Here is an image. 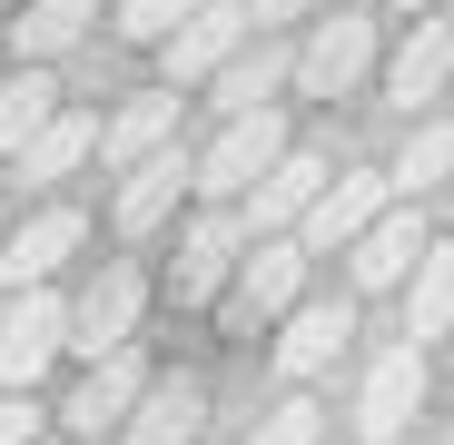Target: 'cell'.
Segmentation results:
<instances>
[{
	"mask_svg": "<svg viewBox=\"0 0 454 445\" xmlns=\"http://www.w3.org/2000/svg\"><path fill=\"white\" fill-rule=\"evenodd\" d=\"M277 148H286V119H277V109H247V119H227V129H217L207 159H188V188H198L207 208H238V198L277 169Z\"/></svg>",
	"mask_w": 454,
	"mask_h": 445,
	"instance_id": "obj_1",
	"label": "cell"
},
{
	"mask_svg": "<svg viewBox=\"0 0 454 445\" xmlns=\"http://www.w3.org/2000/svg\"><path fill=\"white\" fill-rule=\"evenodd\" d=\"M247 40H257V30H247V0H198V11L159 40V69H168V90H207Z\"/></svg>",
	"mask_w": 454,
	"mask_h": 445,
	"instance_id": "obj_2",
	"label": "cell"
},
{
	"mask_svg": "<svg viewBox=\"0 0 454 445\" xmlns=\"http://www.w3.org/2000/svg\"><path fill=\"white\" fill-rule=\"evenodd\" d=\"M59 337H69V297H59V287H20L11 307H0V386L30 396L40 366L59 356Z\"/></svg>",
	"mask_w": 454,
	"mask_h": 445,
	"instance_id": "obj_3",
	"label": "cell"
},
{
	"mask_svg": "<svg viewBox=\"0 0 454 445\" xmlns=\"http://www.w3.org/2000/svg\"><path fill=\"white\" fill-rule=\"evenodd\" d=\"M375 208H395L386 198V169H336L317 198H307V218H296V248H307V258H346V238L356 228H375Z\"/></svg>",
	"mask_w": 454,
	"mask_h": 445,
	"instance_id": "obj_4",
	"label": "cell"
},
{
	"mask_svg": "<svg viewBox=\"0 0 454 445\" xmlns=\"http://www.w3.org/2000/svg\"><path fill=\"white\" fill-rule=\"evenodd\" d=\"M138 307H148V277H138V267H99L80 297H69V337H59V346H80V356L99 366V356H119V346L138 337Z\"/></svg>",
	"mask_w": 454,
	"mask_h": 445,
	"instance_id": "obj_5",
	"label": "cell"
},
{
	"mask_svg": "<svg viewBox=\"0 0 454 445\" xmlns=\"http://www.w3.org/2000/svg\"><path fill=\"white\" fill-rule=\"evenodd\" d=\"M365 69H375V20H365V11H336V20H317L307 50H296L286 90H307V99H356Z\"/></svg>",
	"mask_w": 454,
	"mask_h": 445,
	"instance_id": "obj_6",
	"label": "cell"
},
{
	"mask_svg": "<svg viewBox=\"0 0 454 445\" xmlns=\"http://www.w3.org/2000/svg\"><path fill=\"white\" fill-rule=\"evenodd\" d=\"M326 179H336V159H326V148H296V139H286V148H277V169L238 198V228H247V238H286Z\"/></svg>",
	"mask_w": 454,
	"mask_h": 445,
	"instance_id": "obj_7",
	"label": "cell"
},
{
	"mask_svg": "<svg viewBox=\"0 0 454 445\" xmlns=\"http://www.w3.org/2000/svg\"><path fill=\"white\" fill-rule=\"evenodd\" d=\"M415 406H425V346H386V356L365 366L356 435H365V445H395V435L415 425Z\"/></svg>",
	"mask_w": 454,
	"mask_h": 445,
	"instance_id": "obj_8",
	"label": "cell"
},
{
	"mask_svg": "<svg viewBox=\"0 0 454 445\" xmlns=\"http://www.w3.org/2000/svg\"><path fill=\"white\" fill-rule=\"evenodd\" d=\"M346 337H356V307H346V297H296V307H286V337H277V377H286V386L326 377V366L346 356Z\"/></svg>",
	"mask_w": 454,
	"mask_h": 445,
	"instance_id": "obj_9",
	"label": "cell"
},
{
	"mask_svg": "<svg viewBox=\"0 0 454 445\" xmlns=\"http://www.w3.org/2000/svg\"><path fill=\"white\" fill-rule=\"evenodd\" d=\"M296 297H307V248L296 238H247V258H238V317L267 327V317L296 307Z\"/></svg>",
	"mask_w": 454,
	"mask_h": 445,
	"instance_id": "obj_10",
	"label": "cell"
},
{
	"mask_svg": "<svg viewBox=\"0 0 454 445\" xmlns=\"http://www.w3.org/2000/svg\"><path fill=\"white\" fill-rule=\"evenodd\" d=\"M247 258V228H238V208H198L188 218V238H178V297H188V307H198V297H217L227 287V267H238Z\"/></svg>",
	"mask_w": 454,
	"mask_h": 445,
	"instance_id": "obj_11",
	"label": "cell"
},
{
	"mask_svg": "<svg viewBox=\"0 0 454 445\" xmlns=\"http://www.w3.org/2000/svg\"><path fill=\"white\" fill-rule=\"evenodd\" d=\"M119 435H129V445H198V435H207V386H198V377H148Z\"/></svg>",
	"mask_w": 454,
	"mask_h": 445,
	"instance_id": "obj_12",
	"label": "cell"
},
{
	"mask_svg": "<svg viewBox=\"0 0 454 445\" xmlns=\"http://www.w3.org/2000/svg\"><path fill=\"white\" fill-rule=\"evenodd\" d=\"M178 198H188V148L168 139V148H148V159L119 179V238L168 228V218H178Z\"/></svg>",
	"mask_w": 454,
	"mask_h": 445,
	"instance_id": "obj_13",
	"label": "cell"
},
{
	"mask_svg": "<svg viewBox=\"0 0 454 445\" xmlns=\"http://www.w3.org/2000/svg\"><path fill=\"white\" fill-rule=\"evenodd\" d=\"M415 248H425V218L395 198V208H375V228H356V238H346V277H356V287H405Z\"/></svg>",
	"mask_w": 454,
	"mask_h": 445,
	"instance_id": "obj_14",
	"label": "cell"
},
{
	"mask_svg": "<svg viewBox=\"0 0 454 445\" xmlns=\"http://www.w3.org/2000/svg\"><path fill=\"white\" fill-rule=\"evenodd\" d=\"M59 258H80V208H40L20 238H0V287H50L59 277Z\"/></svg>",
	"mask_w": 454,
	"mask_h": 445,
	"instance_id": "obj_15",
	"label": "cell"
},
{
	"mask_svg": "<svg viewBox=\"0 0 454 445\" xmlns=\"http://www.w3.org/2000/svg\"><path fill=\"white\" fill-rule=\"evenodd\" d=\"M444 69H454V30L425 11V20H415V40L386 60V99H395L405 119H415V109H434V99H444Z\"/></svg>",
	"mask_w": 454,
	"mask_h": 445,
	"instance_id": "obj_16",
	"label": "cell"
},
{
	"mask_svg": "<svg viewBox=\"0 0 454 445\" xmlns=\"http://www.w3.org/2000/svg\"><path fill=\"white\" fill-rule=\"evenodd\" d=\"M286 69H296V50L286 40H247L238 60L207 80V99L227 109V119H247V109H277V90H286Z\"/></svg>",
	"mask_w": 454,
	"mask_h": 445,
	"instance_id": "obj_17",
	"label": "cell"
},
{
	"mask_svg": "<svg viewBox=\"0 0 454 445\" xmlns=\"http://www.w3.org/2000/svg\"><path fill=\"white\" fill-rule=\"evenodd\" d=\"M90 148H99V119H90V109H50V129H30L11 159H20L30 188H50V179H69V169H90Z\"/></svg>",
	"mask_w": 454,
	"mask_h": 445,
	"instance_id": "obj_18",
	"label": "cell"
},
{
	"mask_svg": "<svg viewBox=\"0 0 454 445\" xmlns=\"http://www.w3.org/2000/svg\"><path fill=\"white\" fill-rule=\"evenodd\" d=\"M168 139H178V90H148V99H129L119 119H99V148H90V159L138 169L148 148H168Z\"/></svg>",
	"mask_w": 454,
	"mask_h": 445,
	"instance_id": "obj_19",
	"label": "cell"
},
{
	"mask_svg": "<svg viewBox=\"0 0 454 445\" xmlns=\"http://www.w3.org/2000/svg\"><path fill=\"white\" fill-rule=\"evenodd\" d=\"M138 386H148V366L119 346V356H99L90 377H80V396H69L59 416L80 425V435H99V425H129V406H138Z\"/></svg>",
	"mask_w": 454,
	"mask_h": 445,
	"instance_id": "obj_20",
	"label": "cell"
},
{
	"mask_svg": "<svg viewBox=\"0 0 454 445\" xmlns=\"http://www.w3.org/2000/svg\"><path fill=\"white\" fill-rule=\"evenodd\" d=\"M444 327H454V248L425 238L415 267H405V346H425V337H444Z\"/></svg>",
	"mask_w": 454,
	"mask_h": 445,
	"instance_id": "obj_21",
	"label": "cell"
},
{
	"mask_svg": "<svg viewBox=\"0 0 454 445\" xmlns=\"http://www.w3.org/2000/svg\"><path fill=\"white\" fill-rule=\"evenodd\" d=\"M444 169H454V129H444V119H425V129L405 139V159L386 169V198H405V208H415V198H434V188H444Z\"/></svg>",
	"mask_w": 454,
	"mask_h": 445,
	"instance_id": "obj_22",
	"label": "cell"
},
{
	"mask_svg": "<svg viewBox=\"0 0 454 445\" xmlns=\"http://www.w3.org/2000/svg\"><path fill=\"white\" fill-rule=\"evenodd\" d=\"M90 20H99V0H30V11L11 20V40H20V60H59Z\"/></svg>",
	"mask_w": 454,
	"mask_h": 445,
	"instance_id": "obj_23",
	"label": "cell"
},
{
	"mask_svg": "<svg viewBox=\"0 0 454 445\" xmlns=\"http://www.w3.org/2000/svg\"><path fill=\"white\" fill-rule=\"evenodd\" d=\"M50 109H59V80H50V69H20V80L0 90V159H11L30 129H50Z\"/></svg>",
	"mask_w": 454,
	"mask_h": 445,
	"instance_id": "obj_24",
	"label": "cell"
},
{
	"mask_svg": "<svg viewBox=\"0 0 454 445\" xmlns=\"http://www.w3.org/2000/svg\"><path fill=\"white\" fill-rule=\"evenodd\" d=\"M247 445H326V406H317V396H286Z\"/></svg>",
	"mask_w": 454,
	"mask_h": 445,
	"instance_id": "obj_25",
	"label": "cell"
},
{
	"mask_svg": "<svg viewBox=\"0 0 454 445\" xmlns=\"http://www.w3.org/2000/svg\"><path fill=\"white\" fill-rule=\"evenodd\" d=\"M188 11H198V0H119V40H148V50H159Z\"/></svg>",
	"mask_w": 454,
	"mask_h": 445,
	"instance_id": "obj_26",
	"label": "cell"
},
{
	"mask_svg": "<svg viewBox=\"0 0 454 445\" xmlns=\"http://www.w3.org/2000/svg\"><path fill=\"white\" fill-rule=\"evenodd\" d=\"M40 435V406L30 396H0V445H30Z\"/></svg>",
	"mask_w": 454,
	"mask_h": 445,
	"instance_id": "obj_27",
	"label": "cell"
},
{
	"mask_svg": "<svg viewBox=\"0 0 454 445\" xmlns=\"http://www.w3.org/2000/svg\"><path fill=\"white\" fill-rule=\"evenodd\" d=\"M307 11H317V0H247V30H257V40H267V30H277V20H307Z\"/></svg>",
	"mask_w": 454,
	"mask_h": 445,
	"instance_id": "obj_28",
	"label": "cell"
},
{
	"mask_svg": "<svg viewBox=\"0 0 454 445\" xmlns=\"http://www.w3.org/2000/svg\"><path fill=\"white\" fill-rule=\"evenodd\" d=\"M395 11H405V20H425V11H434V0H395Z\"/></svg>",
	"mask_w": 454,
	"mask_h": 445,
	"instance_id": "obj_29",
	"label": "cell"
}]
</instances>
